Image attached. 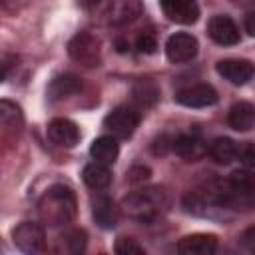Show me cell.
<instances>
[{
  "mask_svg": "<svg viewBox=\"0 0 255 255\" xmlns=\"http://www.w3.org/2000/svg\"><path fill=\"white\" fill-rule=\"evenodd\" d=\"M86 185H90L92 189H104L110 185L112 181V171L108 169L106 163H100V161H94V163H88L84 167V173H82Z\"/></svg>",
  "mask_w": 255,
  "mask_h": 255,
  "instance_id": "cell-21",
  "label": "cell"
},
{
  "mask_svg": "<svg viewBox=\"0 0 255 255\" xmlns=\"http://www.w3.org/2000/svg\"><path fill=\"white\" fill-rule=\"evenodd\" d=\"M163 207H165V193L161 187L139 189L135 193H129L122 203V211L129 219H135L141 223L155 219Z\"/></svg>",
  "mask_w": 255,
  "mask_h": 255,
  "instance_id": "cell-3",
  "label": "cell"
},
{
  "mask_svg": "<svg viewBox=\"0 0 255 255\" xmlns=\"http://www.w3.org/2000/svg\"><path fill=\"white\" fill-rule=\"evenodd\" d=\"M68 52L78 64H82L86 68H96L102 60V44L90 32L76 34L68 44Z\"/></svg>",
  "mask_w": 255,
  "mask_h": 255,
  "instance_id": "cell-4",
  "label": "cell"
},
{
  "mask_svg": "<svg viewBox=\"0 0 255 255\" xmlns=\"http://www.w3.org/2000/svg\"><path fill=\"white\" fill-rule=\"evenodd\" d=\"M14 243L20 251L24 253H38L46 245V235L44 229L38 223L24 221L14 229Z\"/></svg>",
  "mask_w": 255,
  "mask_h": 255,
  "instance_id": "cell-7",
  "label": "cell"
},
{
  "mask_svg": "<svg viewBox=\"0 0 255 255\" xmlns=\"http://www.w3.org/2000/svg\"><path fill=\"white\" fill-rule=\"evenodd\" d=\"M241 245H243L245 249H249V251H255V225L243 231V235H241Z\"/></svg>",
  "mask_w": 255,
  "mask_h": 255,
  "instance_id": "cell-28",
  "label": "cell"
},
{
  "mask_svg": "<svg viewBox=\"0 0 255 255\" xmlns=\"http://www.w3.org/2000/svg\"><path fill=\"white\" fill-rule=\"evenodd\" d=\"M217 203L231 209H255V173L239 169L215 187Z\"/></svg>",
  "mask_w": 255,
  "mask_h": 255,
  "instance_id": "cell-2",
  "label": "cell"
},
{
  "mask_svg": "<svg viewBox=\"0 0 255 255\" xmlns=\"http://www.w3.org/2000/svg\"><path fill=\"white\" fill-rule=\"evenodd\" d=\"M80 88H82V82H80L76 76H72V74L56 76V78L50 82V86H48V98H50L52 102L64 100V98H68V96L80 92Z\"/></svg>",
  "mask_w": 255,
  "mask_h": 255,
  "instance_id": "cell-16",
  "label": "cell"
},
{
  "mask_svg": "<svg viewBox=\"0 0 255 255\" xmlns=\"http://www.w3.org/2000/svg\"><path fill=\"white\" fill-rule=\"evenodd\" d=\"M90 153H92V157H94L96 161L106 163V165H112V163L116 161L118 153H120V145H118L116 137L104 135V137H98V139L92 143Z\"/></svg>",
  "mask_w": 255,
  "mask_h": 255,
  "instance_id": "cell-18",
  "label": "cell"
},
{
  "mask_svg": "<svg viewBox=\"0 0 255 255\" xmlns=\"http://www.w3.org/2000/svg\"><path fill=\"white\" fill-rule=\"evenodd\" d=\"M137 124H139V112L129 106H120L112 110L104 120V126L116 137H129L135 131Z\"/></svg>",
  "mask_w": 255,
  "mask_h": 255,
  "instance_id": "cell-5",
  "label": "cell"
},
{
  "mask_svg": "<svg viewBox=\"0 0 255 255\" xmlns=\"http://www.w3.org/2000/svg\"><path fill=\"white\" fill-rule=\"evenodd\" d=\"M26 2H28V0H2L4 8H8V10H18V8H22Z\"/></svg>",
  "mask_w": 255,
  "mask_h": 255,
  "instance_id": "cell-30",
  "label": "cell"
},
{
  "mask_svg": "<svg viewBox=\"0 0 255 255\" xmlns=\"http://www.w3.org/2000/svg\"><path fill=\"white\" fill-rule=\"evenodd\" d=\"M157 100V88L153 82H147V80H141L133 86V102L141 108H147L151 106L153 102Z\"/></svg>",
  "mask_w": 255,
  "mask_h": 255,
  "instance_id": "cell-23",
  "label": "cell"
},
{
  "mask_svg": "<svg viewBox=\"0 0 255 255\" xmlns=\"http://www.w3.org/2000/svg\"><path fill=\"white\" fill-rule=\"evenodd\" d=\"M86 247V233L82 229H72L62 237V249L70 253H80Z\"/></svg>",
  "mask_w": 255,
  "mask_h": 255,
  "instance_id": "cell-24",
  "label": "cell"
},
{
  "mask_svg": "<svg viewBox=\"0 0 255 255\" xmlns=\"http://www.w3.org/2000/svg\"><path fill=\"white\" fill-rule=\"evenodd\" d=\"M155 48H157V40H155L153 32H143V34H139V38H137V50H139V52H143V54H153Z\"/></svg>",
  "mask_w": 255,
  "mask_h": 255,
  "instance_id": "cell-26",
  "label": "cell"
},
{
  "mask_svg": "<svg viewBox=\"0 0 255 255\" xmlns=\"http://www.w3.org/2000/svg\"><path fill=\"white\" fill-rule=\"evenodd\" d=\"M237 149L239 147L235 145L233 139H229V137H217L209 145V155L213 157V161L227 165V163H231L237 157Z\"/></svg>",
  "mask_w": 255,
  "mask_h": 255,
  "instance_id": "cell-22",
  "label": "cell"
},
{
  "mask_svg": "<svg viewBox=\"0 0 255 255\" xmlns=\"http://www.w3.org/2000/svg\"><path fill=\"white\" fill-rule=\"evenodd\" d=\"M237 155L247 167H255V143H243L237 149Z\"/></svg>",
  "mask_w": 255,
  "mask_h": 255,
  "instance_id": "cell-27",
  "label": "cell"
},
{
  "mask_svg": "<svg viewBox=\"0 0 255 255\" xmlns=\"http://www.w3.org/2000/svg\"><path fill=\"white\" fill-rule=\"evenodd\" d=\"M141 14V2L139 0H110L106 16L108 22L114 26H124L133 22Z\"/></svg>",
  "mask_w": 255,
  "mask_h": 255,
  "instance_id": "cell-13",
  "label": "cell"
},
{
  "mask_svg": "<svg viewBox=\"0 0 255 255\" xmlns=\"http://www.w3.org/2000/svg\"><path fill=\"white\" fill-rule=\"evenodd\" d=\"M48 137L60 147H74L80 141V129L66 118H56L48 124Z\"/></svg>",
  "mask_w": 255,
  "mask_h": 255,
  "instance_id": "cell-11",
  "label": "cell"
},
{
  "mask_svg": "<svg viewBox=\"0 0 255 255\" xmlns=\"http://www.w3.org/2000/svg\"><path fill=\"white\" fill-rule=\"evenodd\" d=\"M245 30L249 32V36H255V12H249L245 16Z\"/></svg>",
  "mask_w": 255,
  "mask_h": 255,
  "instance_id": "cell-29",
  "label": "cell"
},
{
  "mask_svg": "<svg viewBox=\"0 0 255 255\" xmlns=\"http://www.w3.org/2000/svg\"><path fill=\"white\" fill-rule=\"evenodd\" d=\"M207 32H209L211 40L221 44V46H233V44L239 42V30H237L235 22L229 16H223V14H217L209 20Z\"/></svg>",
  "mask_w": 255,
  "mask_h": 255,
  "instance_id": "cell-12",
  "label": "cell"
},
{
  "mask_svg": "<svg viewBox=\"0 0 255 255\" xmlns=\"http://www.w3.org/2000/svg\"><path fill=\"white\" fill-rule=\"evenodd\" d=\"M217 247V239L207 233L187 235L177 243V251L181 255H209Z\"/></svg>",
  "mask_w": 255,
  "mask_h": 255,
  "instance_id": "cell-14",
  "label": "cell"
},
{
  "mask_svg": "<svg viewBox=\"0 0 255 255\" xmlns=\"http://www.w3.org/2000/svg\"><path fill=\"white\" fill-rule=\"evenodd\" d=\"M116 253H120V255H143L145 251H143V247L141 245H137L135 243V239H131V237H120L118 241H116Z\"/></svg>",
  "mask_w": 255,
  "mask_h": 255,
  "instance_id": "cell-25",
  "label": "cell"
},
{
  "mask_svg": "<svg viewBox=\"0 0 255 255\" xmlns=\"http://www.w3.org/2000/svg\"><path fill=\"white\" fill-rule=\"evenodd\" d=\"M197 40L191 34L185 32H177L173 36H169V40L165 42V54L167 60L173 64H183V62H191L197 56Z\"/></svg>",
  "mask_w": 255,
  "mask_h": 255,
  "instance_id": "cell-6",
  "label": "cell"
},
{
  "mask_svg": "<svg viewBox=\"0 0 255 255\" xmlns=\"http://www.w3.org/2000/svg\"><path fill=\"white\" fill-rule=\"evenodd\" d=\"M175 100L187 108H207L217 104V92L207 84H195L175 94Z\"/></svg>",
  "mask_w": 255,
  "mask_h": 255,
  "instance_id": "cell-8",
  "label": "cell"
},
{
  "mask_svg": "<svg viewBox=\"0 0 255 255\" xmlns=\"http://www.w3.org/2000/svg\"><path fill=\"white\" fill-rule=\"evenodd\" d=\"M82 2H84V4H86V6H92V4H98V2H100V0H82Z\"/></svg>",
  "mask_w": 255,
  "mask_h": 255,
  "instance_id": "cell-31",
  "label": "cell"
},
{
  "mask_svg": "<svg viewBox=\"0 0 255 255\" xmlns=\"http://www.w3.org/2000/svg\"><path fill=\"white\" fill-rule=\"evenodd\" d=\"M0 122H2L4 133H12V135L20 133V129L24 126V118H22L20 108L8 100H2L0 102Z\"/></svg>",
  "mask_w": 255,
  "mask_h": 255,
  "instance_id": "cell-20",
  "label": "cell"
},
{
  "mask_svg": "<svg viewBox=\"0 0 255 255\" xmlns=\"http://www.w3.org/2000/svg\"><path fill=\"white\" fill-rule=\"evenodd\" d=\"M173 149H175L183 159H187V161L199 159V157L207 151L203 139L197 137V135H179V137H175V139H173Z\"/></svg>",
  "mask_w": 255,
  "mask_h": 255,
  "instance_id": "cell-17",
  "label": "cell"
},
{
  "mask_svg": "<svg viewBox=\"0 0 255 255\" xmlns=\"http://www.w3.org/2000/svg\"><path fill=\"white\" fill-rule=\"evenodd\" d=\"M217 72L231 84L235 86H243L247 84L253 74H255V66L249 60H237V58H229V60H221L217 62Z\"/></svg>",
  "mask_w": 255,
  "mask_h": 255,
  "instance_id": "cell-10",
  "label": "cell"
},
{
  "mask_svg": "<svg viewBox=\"0 0 255 255\" xmlns=\"http://www.w3.org/2000/svg\"><path fill=\"white\" fill-rule=\"evenodd\" d=\"M163 14L177 24H193L199 18V6L195 0H159Z\"/></svg>",
  "mask_w": 255,
  "mask_h": 255,
  "instance_id": "cell-9",
  "label": "cell"
},
{
  "mask_svg": "<svg viewBox=\"0 0 255 255\" xmlns=\"http://www.w3.org/2000/svg\"><path fill=\"white\" fill-rule=\"evenodd\" d=\"M38 213H40V219L50 227H60V225L70 223L76 215L74 191L66 185L50 187L38 203Z\"/></svg>",
  "mask_w": 255,
  "mask_h": 255,
  "instance_id": "cell-1",
  "label": "cell"
},
{
  "mask_svg": "<svg viewBox=\"0 0 255 255\" xmlns=\"http://www.w3.org/2000/svg\"><path fill=\"white\" fill-rule=\"evenodd\" d=\"M229 126L237 131H249L255 126V106L249 102H237L229 110Z\"/></svg>",
  "mask_w": 255,
  "mask_h": 255,
  "instance_id": "cell-15",
  "label": "cell"
},
{
  "mask_svg": "<svg viewBox=\"0 0 255 255\" xmlns=\"http://www.w3.org/2000/svg\"><path fill=\"white\" fill-rule=\"evenodd\" d=\"M92 215H94V221H96L102 229H112V227H116L118 213H116L114 201H112L108 195H100V197L94 201Z\"/></svg>",
  "mask_w": 255,
  "mask_h": 255,
  "instance_id": "cell-19",
  "label": "cell"
}]
</instances>
